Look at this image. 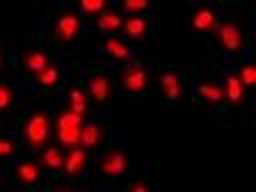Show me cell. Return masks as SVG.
<instances>
[{
	"label": "cell",
	"mask_w": 256,
	"mask_h": 192,
	"mask_svg": "<svg viewBox=\"0 0 256 192\" xmlns=\"http://www.w3.org/2000/svg\"><path fill=\"white\" fill-rule=\"evenodd\" d=\"M84 126H86V120H84L82 114H76L70 108H62L56 114L54 136H56L60 146L74 148V146H80V138H82Z\"/></svg>",
	"instance_id": "6da1fadb"
},
{
	"label": "cell",
	"mask_w": 256,
	"mask_h": 192,
	"mask_svg": "<svg viewBox=\"0 0 256 192\" xmlns=\"http://www.w3.org/2000/svg\"><path fill=\"white\" fill-rule=\"evenodd\" d=\"M50 130H52V122L50 116L44 108L34 110L22 124V140L26 142V146L30 148H42L48 140H50Z\"/></svg>",
	"instance_id": "7a4b0ae2"
},
{
	"label": "cell",
	"mask_w": 256,
	"mask_h": 192,
	"mask_svg": "<svg viewBox=\"0 0 256 192\" xmlns=\"http://www.w3.org/2000/svg\"><path fill=\"white\" fill-rule=\"evenodd\" d=\"M82 34V24L76 12L60 10L52 20V36L58 44H74Z\"/></svg>",
	"instance_id": "3957f363"
},
{
	"label": "cell",
	"mask_w": 256,
	"mask_h": 192,
	"mask_svg": "<svg viewBox=\"0 0 256 192\" xmlns=\"http://www.w3.org/2000/svg\"><path fill=\"white\" fill-rule=\"evenodd\" d=\"M216 42L228 54H240L244 48V34L242 26L236 20H224L216 26Z\"/></svg>",
	"instance_id": "277c9868"
},
{
	"label": "cell",
	"mask_w": 256,
	"mask_h": 192,
	"mask_svg": "<svg viewBox=\"0 0 256 192\" xmlns=\"http://www.w3.org/2000/svg\"><path fill=\"white\" fill-rule=\"evenodd\" d=\"M130 168V160H128V154L124 148H112L108 150L102 158H100V164H98V172L104 174L106 178H120L128 172Z\"/></svg>",
	"instance_id": "5b68a950"
},
{
	"label": "cell",
	"mask_w": 256,
	"mask_h": 192,
	"mask_svg": "<svg viewBox=\"0 0 256 192\" xmlns=\"http://www.w3.org/2000/svg\"><path fill=\"white\" fill-rule=\"evenodd\" d=\"M10 176H12L16 182H20V184H24V186H28V188H34V186L40 184V180H42V166H40L38 160L26 158V160H22V162H16V164L10 168Z\"/></svg>",
	"instance_id": "8992f818"
},
{
	"label": "cell",
	"mask_w": 256,
	"mask_h": 192,
	"mask_svg": "<svg viewBox=\"0 0 256 192\" xmlns=\"http://www.w3.org/2000/svg\"><path fill=\"white\" fill-rule=\"evenodd\" d=\"M148 86H150V74L142 64H134L124 70V74H122L124 92L138 96V94H144L148 90Z\"/></svg>",
	"instance_id": "52a82bcc"
},
{
	"label": "cell",
	"mask_w": 256,
	"mask_h": 192,
	"mask_svg": "<svg viewBox=\"0 0 256 192\" xmlns=\"http://www.w3.org/2000/svg\"><path fill=\"white\" fill-rule=\"evenodd\" d=\"M114 82L108 72H94L88 80V94L96 104H106L112 98Z\"/></svg>",
	"instance_id": "ba28073f"
},
{
	"label": "cell",
	"mask_w": 256,
	"mask_h": 192,
	"mask_svg": "<svg viewBox=\"0 0 256 192\" xmlns=\"http://www.w3.org/2000/svg\"><path fill=\"white\" fill-rule=\"evenodd\" d=\"M196 96L206 108H216L224 102V88L214 78H202L196 86Z\"/></svg>",
	"instance_id": "9c48e42d"
},
{
	"label": "cell",
	"mask_w": 256,
	"mask_h": 192,
	"mask_svg": "<svg viewBox=\"0 0 256 192\" xmlns=\"http://www.w3.org/2000/svg\"><path fill=\"white\" fill-rule=\"evenodd\" d=\"M20 62H22V68H24L30 76H36L40 70H44V68L50 64V54H48L44 48L34 46V48H28V50L22 52Z\"/></svg>",
	"instance_id": "30bf717a"
},
{
	"label": "cell",
	"mask_w": 256,
	"mask_h": 192,
	"mask_svg": "<svg viewBox=\"0 0 256 192\" xmlns=\"http://www.w3.org/2000/svg\"><path fill=\"white\" fill-rule=\"evenodd\" d=\"M88 162V152L82 146H74L68 150L66 160H64V170L68 172L70 178H82Z\"/></svg>",
	"instance_id": "8fae6325"
},
{
	"label": "cell",
	"mask_w": 256,
	"mask_h": 192,
	"mask_svg": "<svg viewBox=\"0 0 256 192\" xmlns=\"http://www.w3.org/2000/svg\"><path fill=\"white\" fill-rule=\"evenodd\" d=\"M160 88H162V94L166 96V100H172V102L180 100L184 94V84L176 70H164L160 74Z\"/></svg>",
	"instance_id": "7c38bea8"
},
{
	"label": "cell",
	"mask_w": 256,
	"mask_h": 192,
	"mask_svg": "<svg viewBox=\"0 0 256 192\" xmlns=\"http://www.w3.org/2000/svg\"><path fill=\"white\" fill-rule=\"evenodd\" d=\"M224 98L228 100V104L232 108H242L246 104V88L238 78V72H230L226 76V90H224Z\"/></svg>",
	"instance_id": "4fadbf2b"
},
{
	"label": "cell",
	"mask_w": 256,
	"mask_h": 192,
	"mask_svg": "<svg viewBox=\"0 0 256 192\" xmlns=\"http://www.w3.org/2000/svg\"><path fill=\"white\" fill-rule=\"evenodd\" d=\"M190 24H192V28L198 30V32H212V30L218 26V14H216L214 8L202 4V6H198V8L194 10Z\"/></svg>",
	"instance_id": "5bb4252c"
},
{
	"label": "cell",
	"mask_w": 256,
	"mask_h": 192,
	"mask_svg": "<svg viewBox=\"0 0 256 192\" xmlns=\"http://www.w3.org/2000/svg\"><path fill=\"white\" fill-rule=\"evenodd\" d=\"M122 30H124V34H126L128 38H132V40H136V42H142V40H146V36H148L150 22H148V18L142 16V14L130 16V18H126V20L122 22Z\"/></svg>",
	"instance_id": "9a60e30c"
},
{
	"label": "cell",
	"mask_w": 256,
	"mask_h": 192,
	"mask_svg": "<svg viewBox=\"0 0 256 192\" xmlns=\"http://www.w3.org/2000/svg\"><path fill=\"white\" fill-rule=\"evenodd\" d=\"M102 48H104V52H106L112 60H116V62H126V60H130V56H132L130 46H128L124 40L116 38V36H108L106 40H102Z\"/></svg>",
	"instance_id": "2e32d148"
},
{
	"label": "cell",
	"mask_w": 256,
	"mask_h": 192,
	"mask_svg": "<svg viewBox=\"0 0 256 192\" xmlns=\"http://www.w3.org/2000/svg\"><path fill=\"white\" fill-rule=\"evenodd\" d=\"M122 14L116 10V8H110L106 6L100 14H98V28L102 32H108V34H116L120 28H122Z\"/></svg>",
	"instance_id": "e0dca14e"
},
{
	"label": "cell",
	"mask_w": 256,
	"mask_h": 192,
	"mask_svg": "<svg viewBox=\"0 0 256 192\" xmlns=\"http://www.w3.org/2000/svg\"><path fill=\"white\" fill-rule=\"evenodd\" d=\"M64 160H66V156L62 154V150H60L58 146H48V148H44L42 154H40V158H38L40 166L46 168V170H52V172L62 170V168H64Z\"/></svg>",
	"instance_id": "ac0fdd59"
},
{
	"label": "cell",
	"mask_w": 256,
	"mask_h": 192,
	"mask_svg": "<svg viewBox=\"0 0 256 192\" xmlns=\"http://www.w3.org/2000/svg\"><path fill=\"white\" fill-rule=\"evenodd\" d=\"M104 138V130H102V124H86L84 130H82V138H80V146L88 152V150H94L100 146Z\"/></svg>",
	"instance_id": "d6986e66"
},
{
	"label": "cell",
	"mask_w": 256,
	"mask_h": 192,
	"mask_svg": "<svg viewBox=\"0 0 256 192\" xmlns=\"http://www.w3.org/2000/svg\"><path fill=\"white\" fill-rule=\"evenodd\" d=\"M66 108H70L72 112L84 116L86 110H88V94L82 88H78V86L70 88V92H68V106Z\"/></svg>",
	"instance_id": "ffe728a7"
},
{
	"label": "cell",
	"mask_w": 256,
	"mask_h": 192,
	"mask_svg": "<svg viewBox=\"0 0 256 192\" xmlns=\"http://www.w3.org/2000/svg\"><path fill=\"white\" fill-rule=\"evenodd\" d=\"M36 82L42 86V88H46V90H52L56 84H58V80H60V68L54 64V62H50L44 70H40L36 76Z\"/></svg>",
	"instance_id": "44dd1931"
},
{
	"label": "cell",
	"mask_w": 256,
	"mask_h": 192,
	"mask_svg": "<svg viewBox=\"0 0 256 192\" xmlns=\"http://www.w3.org/2000/svg\"><path fill=\"white\" fill-rule=\"evenodd\" d=\"M16 102V86L8 80H0V114L8 112Z\"/></svg>",
	"instance_id": "7402d4cb"
},
{
	"label": "cell",
	"mask_w": 256,
	"mask_h": 192,
	"mask_svg": "<svg viewBox=\"0 0 256 192\" xmlns=\"http://www.w3.org/2000/svg\"><path fill=\"white\" fill-rule=\"evenodd\" d=\"M78 8L88 16H98L106 8V4L102 0H82V2H78Z\"/></svg>",
	"instance_id": "603a6c76"
},
{
	"label": "cell",
	"mask_w": 256,
	"mask_h": 192,
	"mask_svg": "<svg viewBox=\"0 0 256 192\" xmlns=\"http://www.w3.org/2000/svg\"><path fill=\"white\" fill-rule=\"evenodd\" d=\"M238 78L244 84V88H254V84H256V72H254L252 64H244L238 70Z\"/></svg>",
	"instance_id": "cb8c5ba5"
},
{
	"label": "cell",
	"mask_w": 256,
	"mask_h": 192,
	"mask_svg": "<svg viewBox=\"0 0 256 192\" xmlns=\"http://www.w3.org/2000/svg\"><path fill=\"white\" fill-rule=\"evenodd\" d=\"M128 192H154V182L150 178H146V176L136 178V180H132Z\"/></svg>",
	"instance_id": "d4e9b609"
},
{
	"label": "cell",
	"mask_w": 256,
	"mask_h": 192,
	"mask_svg": "<svg viewBox=\"0 0 256 192\" xmlns=\"http://www.w3.org/2000/svg\"><path fill=\"white\" fill-rule=\"evenodd\" d=\"M148 6L150 4L146 0H126V2H122V8L126 12H132V16H138L140 12H146Z\"/></svg>",
	"instance_id": "484cf974"
},
{
	"label": "cell",
	"mask_w": 256,
	"mask_h": 192,
	"mask_svg": "<svg viewBox=\"0 0 256 192\" xmlns=\"http://www.w3.org/2000/svg\"><path fill=\"white\" fill-rule=\"evenodd\" d=\"M16 152H18L16 142H12V140H8V138H2V136H0V158L14 156Z\"/></svg>",
	"instance_id": "4316f807"
},
{
	"label": "cell",
	"mask_w": 256,
	"mask_h": 192,
	"mask_svg": "<svg viewBox=\"0 0 256 192\" xmlns=\"http://www.w3.org/2000/svg\"><path fill=\"white\" fill-rule=\"evenodd\" d=\"M2 66H4V52H2V46H0V70H2Z\"/></svg>",
	"instance_id": "83f0119b"
},
{
	"label": "cell",
	"mask_w": 256,
	"mask_h": 192,
	"mask_svg": "<svg viewBox=\"0 0 256 192\" xmlns=\"http://www.w3.org/2000/svg\"><path fill=\"white\" fill-rule=\"evenodd\" d=\"M54 192H76V190H70V188H58V190H54Z\"/></svg>",
	"instance_id": "f1b7e54d"
}]
</instances>
